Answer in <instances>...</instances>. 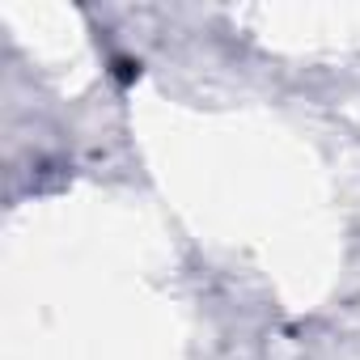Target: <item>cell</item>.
<instances>
[{"mask_svg":"<svg viewBox=\"0 0 360 360\" xmlns=\"http://www.w3.org/2000/svg\"><path fill=\"white\" fill-rule=\"evenodd\" d=\"M115 77H119L123 85H131V81L140 77V64H136V60H115Z\"/></svg>","mask_w":360,"mask_h":360,"instance_id":"obj_1","label":"cell"}]
</instances>
